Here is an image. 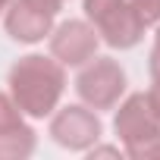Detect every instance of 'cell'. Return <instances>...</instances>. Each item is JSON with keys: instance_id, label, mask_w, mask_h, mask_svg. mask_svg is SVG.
I'll return each instance as SVG.
<instances>
[{"instance_id": "cell-6", "label": "cell", "mask_w": 160, "mask_h": 160, "mask_svg": "<svg viewBox=\"0 0 160 160\" xmlns=\"http://www.w3.org/2000/svg\"><path fill=\"white\" fill-rule=\"evenodd\" d=\"M53 28V16L25 3V0H13L7 7V35L13 41H22V44H35V41H44Z\"/></svg>"}, {"instance_id": "cell-18", "label": "cell", "mask_w": 160, "mask_h": 160, "mask_svg": "<svg viewBox=\"0 0 160 160\" xmlns=\"http://www.w3.org/2000/svg\"><path fill=\"white\" fill-rule=\"evenodd\" d=\"M10 3H13V0H0V13H3V10H7Z\"/></svg>"}, {"instance_id": "cell-4", "label": "cell", "mask_w": 160, "mask_h": 160, "mask_svg": "<svg viewBox=\"0 0 160 160\" xmlns=\"http://www.w3.org/2000/svg\"><path fill=\"white\" fill-rule=\"evenodd\" d=\"M50 138L66 151H88L101 138V119L91 107H63L50 119Z\"/></svg>"}, {"instance_id": "cell-17", "label": "cell", "mask_w": 160, "mask_h": 160, "mask_svg": "<svg viewBox=\"0 0 160 160\" xmlns=\"http://www.w3.org/2000/svg\"><path fill=\"white\" fill-rule=\"evenodd\" d=\"M154 44L160 47V22H157V35H154Z\"/></svg>"}, {"instance_id": "cell-9", "label": "cell", "mask_w": 160, "mask_h": 160, "mask_svg": "<svg viewBox=\"0 0 160 160\" xmlns=\"http://www.w3.org/2000/svg\"><path fill=\"white\" fill-rule=\"evenodd\" d=\"M126 7V0H85V16H88V22L98 28V25H104L113 13H119Z\"/></svg>"}, {"instance_id": "cell-15", "label": "cell", "mask_w": 160, "mask_h": 160, "mask_svg": "<svg viewBox=\"0 0 160 160\" xmlns=\"http://www.w3.org/2000/svg\"><path fill=\"white\" fill-rule=\"evenodd\" d=\"M148 69H151V78H154V82H160V47H157V44H154V50H151Z\"/></svg>"}, {"instance_id": "cell-5", "label": "cell", "mask_w": 160, "mask_h": 160, "mask_svg": "<svg viewBox=\"0 0 160 160\" xmlns=\"http://www.w3.org/2000/svg\"><path fill=\"white\" fill-rule=\"evenodd\" d=\"M113 129H116L119 141H122L126 148H132V144H138V141L157 135V132H160V122H157V116H154L148 98H144V94H132V98H126V101L119 104L116 119H113Z\"/></svg>"}, {"instance_id": "cell-7", "label": "cell", "mask_w": 160, "mask_h": 160, "mask_svg": "<svg viewBox=\"0 0 160 160\" xmlns=\"http://www.w3.org/2000/svg\"><path fill=\"white\" fill-rule=\"evenodd\" d=\"M98 35H101L110 47H116V50H129V47H135V44L141 41L144 25L138 22V16L132 13L129 0H126V7H122L119 13H113L104 25H98Z\"/></svg>"}, {"instance_id": "cell-3", "label": "cell", "mask_w": 160, "mask_h": 160, "mask_svg": "<svg viewBox=\"0 0 160 160\" xmlns=\"http://www.w3.org/2000/svg\"><path fill=\"white\" fill-rule=\"evenodd\" d=\"M98 28L85 19H69L50 28V57L63 66H85L98 53Z\"/></svg>"}, {"instance_id": "cell-13", "label": "cell", "mask_w": 160, "mask_h": 160, "mask_svg": "<svg viewBox=\"0 0 160 160\" xmlns=\"http://www.w3.org/2000/svg\"><path fill=\"white\" fill-rule=\"evenodd\" d=\"M25 3H32V7H38V10H44V13L57 16V13H60V7H63V0H25Z\"/></svg>"}, {"instance_id": "cell-12", "label": "cell", "mask_w": 160, "mask_h": 160, "mask_svg": "<svg viewBox=\"0 0 160 160\" xmlns=\"http://www.w3.org/2000/svg\"><path fill=\"white\" fill-rule=\"evenodd\" d=\"M126 154H129V157H135V160L160 157V132H157V135H151V138H144V141H138V144H132V148H126Z\"/></svg>"}, {"instance_id": "cell-2", "label": "cell", "mask_w": 160, "mask_h": 160, "mask_svg": "<svg viewBox=\"0 0 160 160\" xmlns=\"http://www.w3.org/2000/svg\"><path fill=\"white\" fill-rule=\"evenodd\" d=\"M75 91L91 110H113L126 94V72L113 57H91L75 78Z\"/></svg>"}, {"instance_id": "cell-16", "label": "cell", "mask_w": 160, "mask_h": 160, "mask_svg": "<svg viewBox=\"0 0 160 160\" xmlns=\"http://www.w3.org/2000/svg\"><path fill=\"white\" fill-rule=\"evenodd\" d=\"M88 154L91 157H116L119 148H88Z\"/></svg>"}, {"instance_id": "cell-8", "label": "cell", "mask_w": 160, "mask_h": 160, "mask_svg": "<svg viewBox=\"0 0 160 160\" xmlns=\"http://www.w3.org/2000/svg\"><path fill=\"white\" fill-rule=\"evenodd\" d=\"M35 151V132L28 126H16L0 132V160H25Z\"/></svg>"}, {"instance_id": "cell-14", "label": "cell", "mask_w": 160, "mask_h": 160, "mask_svg": "<svg viewBox=\"0 0 160 160\" xmlns=\"http://www.w3.org/2000/svg\"><path fill=\"white\" fill-rule=\"evenodd\" d=\"M144 98H148V104H151V110H154V116H157V122H160V82H154Z\"/></svg>"}, {"instance_id": "cell-10", "label": "cell", "mask_w": 160, "mask_h": 160, "mask_svg": "<svg viewBox=\"0 0 160 160\" xmlns=\"http://www.w3.org/2000/svg\"><path fill=\"white\" fill-rule=\"evenodd\" d=\"M16 126H25L22 122V110L19 104L13 101V94H3L0 91V132H10Z\"/></svg>"}, {"instance_id": "cell-1", "label": "cell", "mask_w": 160, "mask_h": 160, "mask_svg": "<svg viewBox=\"0 0 160 160\" xmlns=\"http://www.w3.org/2000/svg\"><path fill=\"white\" fill-rule=\"evenodd\" d=\"M63 88H66V72L63 63L53 57L28 53L16 60V66L10 69V94L25 116L35 119L50 116L63 98Z\"/></svg>"}, {"instance_id": "cell-11", "label": "cell", "mask_w": 160, "mask_h": 160, "mask_svg": "<svg viewBox=\"0 0 160 160\" xmlns=\"http://www.w3.org/2000/svg\"><path fill=\"white\" fill-rule=\"evenodd\" d=\"M129 7H132V13L138 16V22L144 28L160 22V0H129Z\"/></svg>"}]
</instances>
